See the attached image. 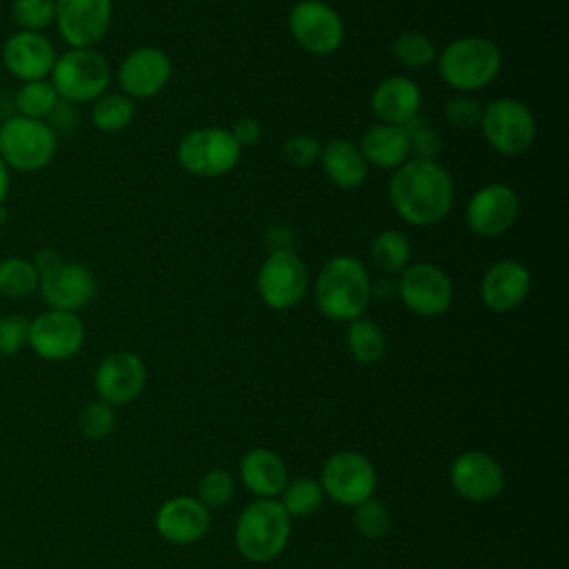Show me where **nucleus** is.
Returning <instances> with one entry per match:
<instances>
[{
	"instance_id": "nucleus-1",
	"label": "nucleus",
	"mask_w": 569,
	"mask_h": 569,
	"mask_svg": "<svg viewBox=\"0 0 569 569\" xmlns=\"http://www.w3.org/2000/svg\"><path fill=\"white\" fill-rule=\"evenodd\" d=\"M453 178L438 160H407L391 173L389 202L411 227L442 222L453 207Z\"/></svg>"
},
{
	"instance_id": "nucleus-2",
	"label": "nucleus",
	"mask_w": 569,
	"mask_h": 569,
	"mask_svg": "<svg viewBox=\"0 0 569 569\" xmlns=\"http://www.w3.org/2000/svg\"><path fill=\"white\" fill-rule=\"evenodd\" d=\"M318 311L333 322H351L371 302V276L367 267L347 253L329 258L313 282Z\"/></svg>"
},
{
	"instance_id": "nucleus-3",
	"label": "nucleus",
	"mask_w": 569,
	"mask_h": 569,
	"mask_svg": "<svg viewBox=\"0 0 569 569\" xmlns=\"http://www.w3.org/2000/svg\"><path fill=\"white\" fill-rule=\"evenodd\" d=\"M291 516L278 498H256L242 507L233 527V545L238 553L264 565L282 556L291 538Z\"/></svg>"
},
{
	"instance_id": "nucleus-4",
	"label": "nucleus",
	"mask_w": 569,
	"mask_h": 569,
	"mask_svg": "<svg viewBox=\"0 0 569 569\" xmlns=\"http://www.w3.org/2000/svg\"><path fill=\"white\" fill-rule=\"evenodd\" d=\"M436 69L447 87L458 93H473L498 78L502 69V53L489 38L460 36L438 51Z\"/></svg>"
},
{
	"instance_id": "nucleus-5",
	"label": "nucleus",
	"mask_w": 569,
	"mask_h": 569,
	"mask_svg": "<svg viewBox=\"0 0 569 569\" xmlns=\"http://www.w3.org/2000/svg\"><path fill=\"white\" fill-rule=\"evenodd\" d=\"M58 151V133L47 120L9 116L0 124V158L9 171L38 173L47 169Z\"/></svg>"
},
{
	"instance_id": "nucleus-6",
	"label": "nucleus",
	"mask_w": 569,
	"mask_h": 569,
	"mask_svg": "<svg viewBox=\"0 0 569 569\" xmlns=\"http://www.w3.org/2000/svg\"><path fill=\"white\" fill-rule=\"evenodd\" d=\"M49 80L60 100L69 104L93 102L109 89L111 64L96 47H69L67 51L58 53Z\"/></svg>"
},
{
	"instance_id": "nucleus-7",
	"label": "nucleus",
	"mask_w": 569,
	"mask_h": 569,
	"mask_svg": "<svg viewBox=\"0 0 569 569\" xmlns=\"http://www.w3.org/2000/svg\"><path fill=\"white\" fill-rule=\"evenodd\" d=\"M176 156L187 173L220 178L238 167L242 147L224 127H198L180 138Z\"/></svg>"
},
{
	"instance_id": "nucleus-8",
	"label": "nucleus",
	"mask_w": 569,
	"mask_h": 569,
	"mask_svg": "<svg viewBox=\"0 0 569 569\" xmlns=\"http://www.w3.org/2000/svg\"><path fill=\"white\" fill-rule=\"evenodd\" d=\"M325 498L340 507L353 509L356 505L373 498L378 487V471L369 456L345 449L331 453L320 469L318 478Z\"/></svg>"
},
{
	"instance_id": "nucleus-9",
	"label": "nucleus",
	"mask_w": 569,
	"mask_h": 569,
	"mask_svg": "<svg viewBox=\"0 0 569 569\" xmlns=\"http://www.w3.org/2000/svg\"><path fill=\"white\" fill-rule=\"evenodd\" d=\"M480 131L500 156H522L536 142L533 111L516 98H498L482 107Z\"/></svg>"
},
{
	"instance_id": "nucleus-10",
	"label": "nucleus",
	"mask_w": 569,
	"mask_h": 569,
	"mask_svg": "<svg viewBox=\"0 0 569 569\" xmlns=\"http://www.w3.org/2000/svg\"><path fill=\"white\" fill-rule=\"evenodd\" d=\"M87 329L78 313L44 309L29 318L27 347L47 362H64L76 358L84 347Z\"/></svg>"
},
{
	"instance_id": "nucleus-11",
	"label": "nucleus",
	"mask_w": 569,
	"mask_h": 569,
	"mask_svg": "<svg viewBox=\"0 0 569 569\" xmlns=\"http://www.w3.org/2000/svg\"><path fill=\"white\" fill-rule=\"evenodd\" d=\"M396 293L402 305L420 318H438L449 311L453 300L451 278L433 262L407 264L398 280Z\"/></svg>"
},
{
	"instance_id": "nucleus-12",
	"label": "nucleus",
	"mask_w": 569,
	"mask_h": 569,
	"mask_svg": "<svg viewBox=\"0 0 569 569\" xmlns=\"http://www.w3.org/2000/svg\"><path fill=\"white\" fill-rule=\"evenodd\" d=\"M291 38L311 56H331L345 40V22L322 0H300L289 11Z\"/></svg>"
},
{
	"instance_id": "nucleus-13",
	"label": "nucleus",
	"mask_w": 569,
	"mask_h": 569,
	"mask_svg": "<svg viewBox=\"0 0 569 569\" xmlns=\"http://www.w3.org/2000/svg\"><path fill=\"white\" fill-rule=\"evenodd\" d=\"M309 284V271L296 251L269 253L258 269L256 289L260 300L273 311H287L296 307Z\"/></svg>"
},
{
	"instance_id": "nucleus-14",
	"label": "nucleus",
	"mask_w": 569,
	"mask_h": 569,
	"mask_svg": "<svg viewBox=\"0 0 569 569\" xmlns=\"http://www.w3.org/2000/svg\"><path fill=\"white\" fill-rule=\"evenodd\" d=\"M449 482L462 500L482 505L496 500L505 491L507 478L496 456L480 449H467L451 460Z\"/></svg>"
},
{
	"instance_id": "nucleus-15",
	"label": "nucleus",
	"mask_w": 569,
	"mask_h": 569,
	"mask_svg": "<svg viewBox=\"0 0 569 569\" xmlns=\"http://www.w3.org/2000/svg\"><path fill=\"white\" fill-rule=\"evenodd\" d=\"M518 213V193L505 182H489L467 200L465 222L469 231L480 238H498L516 224Z\"/></svg>"
},
{
	"instance_id": "nucleus-16",
	"label": "nucleus",
	"mask_w": 569,
	"mask_h": 569,
	"mask_svg": "<svg viewBox=\"0 0 569 569\" xmlns=\"http://www.w3.org/2000/svg\"><path fill=\"white\" fill-rule=\"evenodd\" d=\"M113 0H56L53 27L71 49L96 47L109 31Z\"/></svg>"
},
{
	"instance_id": "nucleus-17",
	"label": "nucleus",
	"mask_w": 569,
	"mask_h": 569,
	"mask_svg": "<svg viewBox=\"0 0 569 569\" xmlns=\"http://www.w3.org/2000/svg\"><path fill=\"white\" fill-rule=\"evenodd\" d=\"M147 385V365L133 351L107 353L93 371V389L98 400L120 407L140 398Z\"/></svg>"
},
{
	"instance_id": "nucleus-18",
	"label": "nucleus",
	"mask_w": 569,
	"mask_h": 569,
	"mask_svg": "<svg viewBox=\"0 0 569 569\" xmlns=\"http://www.w3.org/2000/svg\"><path fill=\"white\" fill-rule=\"evenodd\" d=\"M171 78V58L160 47H138L129 51L116 69L120 93L131 100H149L158 96Z\"/></svg>"
},
{
	"instance_id": "nucleus-19",
	"label": "nucleus",
	"mask_w": 569,
	"mask_h": 569,
	"mask_svg": "<svg viewBox=\"0 0 569 569\" xmlns=\"http://www.w3.org/2000/svg\"><path fill=\"white\" fill-rule=\"evenodd\" d=\"M56 58V44L44 33L36 31L16 29L4 38L0 47V60L4 71L20 82L47 80L51 76Z\"/></svg>"
},
{
	"instance_id": "nucleus-20",
	"label": "nucleus",
	"mask_w": 569,
	"mask_h": 569,
	"mask_svg": "<svg viewBox=\"0 0 569 569\" xmlns=\"http://www.w3.org/2000/svg\"><path fill=\"white\" fill-rule=\"evenodd\" d=\"M156 533L178 547L200 542L211 529V511L196 496H171L153 513Z\"/></svg>"
},
{
	"instance_id": "nucleus-21",
	"label": "nucleus",
	"mask_w": 569,
	"mask_h": 569,
	"mask_svg": "<svg viewBox=\"0 0 569 569\" xmlns=\"http://www.w3.org/2000/svg\"><path fill=\"white\" fill-rule=\"evenodd\" d=\"M98 291L96 273L82 262H62L53 271L40 276L38 293L47 309L73 311L84 309Z\"/></svg>"
},
{
	"instance_id": "nucleus-22",
	"label": "nucleus",
	"mask_w": 569,
	"mask_h": 569,
	"mask_svg": "<svg viewBox=\"0 0 569 569\" xmlns=\"http://www.w3.org/2000/svg\"><path fill=\"white\" fill-rule=\"evenodd\" d=\"M531 289L529 269L511 258L493 262L480 280V300L493 313L518 309Z\"/></svg>"
},
{
	"instance_id": "nucleus-23",
	"label": "nucleus",
	"mask_w": 569,
	"mask_h": 569,
	"mask_svg": "<svg viewBox=\"0 0 569 569\" xmlns=\"http://www.w3.org/2000/svg\"><path fill=\"white\" fill-rule=\"evenodd\" d=\"M420 87L407 76H387L371 93V111L382 124L405 127L420 113Z\"/></svg>"
},
{
	"instance_id": "nucleus-24",
	"label": "nucleus",
	"mask_w": 569,
	"mask_h": 569,
	"mask_svg": "<svg viewBox=\"0 0 569 569\" xmlns=\"http://www.w3.org/2000/svg\"><path fill=\"white\" fill-rule=\"evenodd\" d=\"M240 482L256 498H278L289 482L284 458L267 447L249 449L238 465Z\"/></svg>"
},
{
	"instance_id": "nucleus-25",
	"label": "nucleus",
	"mask_w": 569,
	"mask_h": 569,
	"mask_svg": "<svg viewBox=\"0 0 569 569\" xmlns=\"http://www.w3.org/2000/svg\"><path fill=\"white\" fill-rule=\"evenodd\" d=\"M325 176L338 189H358L369 173V164L362 158L358 144L345 138H333L320 149L318 158Z\"/></svg>"
},
{
	"instance_id": "nucleus-26",
	"label": "nucleus",
	"mask_w": 569,
	"mask_h": 569,
	"mask_svg": "<svg viewBox=\"0 0 569 569\" xmlns=\"http://www.w3.org/2000/svg\"><path fill=\"white\" fill-rule=\"evenodd\" d=\"M358 149L367 164H373L378 169H398L409 160L405 129L393 124L376 122L367 127L365 133L360 136Z\"/></svg>"
},
{
	"instance_id": "nucleus-27",
	"label": "nucleus",
	"mask_w": 569,
	"mask_h": 569,
	"mask_svg": "<svg viewBox=\"0 0 569 569\" xmlns=\"http://www.w3.org/2000/svg\"><path fill=\"white\" fill-rule=\"evenodd\" d=\"M345 345L349 356L360 362V365H376L387 349V338L385 331L380 329L378 322H373L371 318H356L351 322H347L345 329Z\"/></svg>"
},
{
	"instance_id": "nucleus-28",
	"label": "nucleus",
	"mask_w": 569,
	"mask_h": 569,
	"mask_svg": "<svg viewBox=\"0 0 569 569\" xmlns=\"http://www.w3.org/2000/svg\"><path fill=\"white\" fill-rule=\"evenodd\" d=\"M40 276L24 256L0 258V298L24 300L38 291Z\"/></svg>"
},
{
	"instance_id": "nucleus-29",
	"label": "nucleus",
	"mask_w": 569,
	"mask_h": 569,
	"mask_svg": "<svg viewBox=\"0 0 569 569\" xmlns=\"http://www.w3.org/2000/svg\"><path fill=\"white\" fill-rule=\"evenodd\" d=\"M60 96L53 89L51 80H31V82H20L16 93H13V107L18 116L33 118V120H47L53 109L58 107Z\"/></svg>"
},
{
	"instance_id": "nucleus-30",
	"label": "nucleus",
	"mask_w": 569,
	"mask_h": 569,
	"mask_svg": "<svg viewBox=\"0 0 569 569\" xmlns=\"http://www.w3.org/2000/svg\"><path fill=\"white\" fill-rule=\"evenodd\" d=\"M278 500L284 507V511L291 516V520L293 518H311L320 511V507L325 502V493L316 478L298 476V478H289V482L282 489V493L278 496Z\"/></svg>"
},
{
	"instance_id": "nucleus-31",
	"label": "nucleus",
	"mask_w": 569,
	"mask_h": 569,
	"mask_svg": "<svg viewBox=\"0 0 569 569\" xmlns=\"http://www.w3.org/2000/svg\"><path fill=\"white\" fill-rule=\"evenodd\" d=\"M136 104L124 93H102L91 102V124L102 133H118L131 124Z\"/></svg>"
},
{
	"instance_id": "nucleus-32",
	"label": "nucleus",
	"mask_w": 569,
	"mask_h": 569,
	"mask_svg": "<svg viewBox=\"0 0 569 569\" xmlns=\"http://www.w3.org/2000/svg\"><path fill=\"white\" fill-rule=\"evenodd\" d=\"M371 262L378 271L391 276L400 273L411 258V244L402 231L385 229L371 240Z\"/></svg>"
},
{
	"instance_id": "nucleus-33",
	"label": "nucleus",
	"mask_w": 569,
	"mask_h": 569,
	"mask_svg": "<svg viewBox=\"0 0 569 569\" xmlns=\"http://www.w3.org/2000/svg\"><path fill=\"white\" fill-rule=\"evenodd\" d=\"M409 160H436L445 147L440 129L425 116H416L405 127Z\"/></svg>"
},
{
	"instance_id": "nucleus-34",
	"label": "nucleus",
	"mask_w": 569,
	"mask_h": 569,
	"mask_svg": "<svg viewBox=\"0 0 569 569\" xmlns=\"http://www.w3.org/2000/svg\"><path fill=\"white\" fill-rule=\"evenodd\" d=\"M393 58L407 69H425L436 62V44L420 31H402L391 44Z\"/></svg>"
},
{
	"instance_id": "nucleus-35",
	"label": "nucleus",
	"mask_w": 569,
	"mask_h": 569,
	"mask_svg": "<svg viewBox=\"0 0 569 569\" xmlns=\"http://www.w3.org/2000/svg\"><path fill=\"white\" fill-rule=\"evenodd\" d=\"M9 18L18 31L44 33L53 27L56 0H11Z\"/></svg>"
},
{
	"instance_id": "nucleus-36",
	"label": "nucleus",
	"mask_w": 569,
	"mask_h": 569,
	"mask_svg": "<svg viewBox=\"0 0 569 569\" xmlns=\"http://www.w3.org/2000/svg\"><path fill=\"white\" fill-rule=\"evenodd\" d=\"M116 425H118L116 409L98 398L87 402L78 413V431L84 440H91V442H100L109 438Z\"/></svg>"
},
{
	"instance_id": "nucleus-37",
	"label": "nucleus",
	"mask_w": 569,
	"mask_h": 569,
	"mask_svg": "<svg viewBox=\"0 0 569 569\" xmlns=\"http://www.w3.org/2000/svg\"><path fill=\"white\" fill-rule=\"evenodd\" d=\"M351 522H353V529L358 536H362L367 540H380L391 529V511L387 509V505L382 500L369 498L353 507Z\"/></svg>"
},
{
	"instance_id": "nucleus-38",
	"label": "nucleus",
	"mask_w": 569,
	"mask_h": 569,
	"mask_svg": "<svg viewBox=\"0 0 569 569\" xmlns=\"http://www.w3.org/2000/svg\"><path fill=\"white\" fill-rule=\"evenodd\" d=\"M236 491V480L227 469L213 467L207 469L196 487V498L211 511V509H220L224 507Z\"/></svg>"
},
{
	"instance_id": "nucleus-39",
	"label": "nucleus",
	"mask_w": 569,
	"mask_h": 569,
	"mask_svg": "<svg viewBox=\"0 0 569 569\" xmlns=\"http://www.w3.org/2000/svg\"><path fill=\"white\" fill-rule=\"evenodd\" d=\"M29 318L22 313L0 316V358L18 356L27 347Z\"/></svg>"
},
{
	"instance_id": "nucleus-40",
	"label": "nucleus",
	"mask_w": 569,
	"mask_h": 569,
	"mask_svg": "<svg viewBox=\"0 0 569 569\" xmlns=\"http://www.w3.org/2000/svg\"><path fill=\"white\" fill-rule=\"evenodd\" d=\"M482 107L471 93H456L445 102V118L456 129H473L480 124Z\"/></svg>"
},
{
	"instance_id": "nucleus-41",
	"label": "nucleus",
	"mask_w": 569,
	"mask_h": 569,
	"mask_svg": "<svg viewBox=\"0 0 569 569\" xmlns=\"http://www.w3.org/2000/svg\"><path fill=\"white\" fill-rule=\"evenodd\" d=\"M320 149L322 144L318 142L316 136L311 133H293L284 140L282 144V156L284 160L291 164V167H298V169H307L311 164L318 162L320 158Z\"/></svg>"
},
{
	"instance_id": "nucleus-42",
	"label": "nucleus",
	"mask_w": 569,
	"mask_h": 569,
	"mask_svg": "<svg viewBox=\"0 0 569 569\" xmlns=\"http://www.w3.org/2000/svg\"><path fill=\"white\" fill-rule=\"evenodd\" d=\"M293 240H296L293 229L284 222H273L264 231V247L269 249V253L293 251Z\"/></svg>"
},
{
	"instance_id": "nucleus-43",
	"label": "nucleus",
	"mask_w": 569,
	"mask_h": 569,
	"mask_svg": "<svg viewBox=\"0 0 569 569\" xmlns=\"http://www.w3.org/2000/svg\"><path fill=\"white\" fill-rule=\"evenodd\" d=\"M231 136L236 138V142L244 149V147H253L260 136H262V124L256 120V118H240L236 120V124L229 129Z\"/></svg>"
},
{
	"instance_id": "nucleus-44",
	"label": "nucleus",
	"mask_w": 569,
	"mask_h": 569,
	"mask_svg": "<svg viewBox=\"0 0 569 569\" xmlns=\"http://www.w3.org/2000/svg\"><path fill=\"white\" fill-rule=\"evenodd\" d=\"M38 271V276H44L49 271H53L56 267H60L64 262V258L60 256V251L51 249V247H40L31 258H29Z\"/></svg>"
},
{
	"instance_id": "nucleus-45",
	"label": "nucleus",
	"mask_w": 569,
	"mask_h": 569,
	"mask_svg": "<svg viewBox=\"0 0 569 569\" xmlns=\"http://www.w3.org/2000/svg\"><path fill=\"white\" fill-rule=\"evenodd\" d=\"M396 293V282H391V280H380V282H371V298H380V300H385V298H391Z\"/></svg>"
},
{
	"instance_id": "nucleus-46",
	"label": "nucleus",
	"mask_w": 569,
	"mask_h": 569,
	"mask_svg": "<svg viewBox=\"0 0 569 569\" xmlns=\"http://www.w3.org/2000/svg\"><path fill=\"white\" fill-rule=\"evenodd\" d=\"M9 191H11V171H9V167L0 158V207L7 202Z\"/></svg>"
},
{
	"instance_id": "nucleus-47",
	"label": "nucleus",
	"mask_w": 569,
	"mask_h": 569,
	"mask_svg": "<svg viewBox=\"0 0 569 569\" xmlns=\"http://www.w3.org/2000/svg\"><path fill=\"white\" fill-rule=\"evenodd\" d=\"M7 218H9V211H7V204H2V207H0V224H4V222H7Z\"/></svg>"
},
{
	"instance_id": "nucleus-48",
	"label": "nucleus",
	"mask_w": 569,
	"mask_h": 569,
	"mask_svg": "<svg viewBox=\"0 0 569 569\" xmlns=\"http://www.w3.org/2000/svg\"><path fill=\"white\" fill-rule=\"evenodd\" d=\"M0 316H2V309H0Z\"/></svg>"
}]
</instances>
